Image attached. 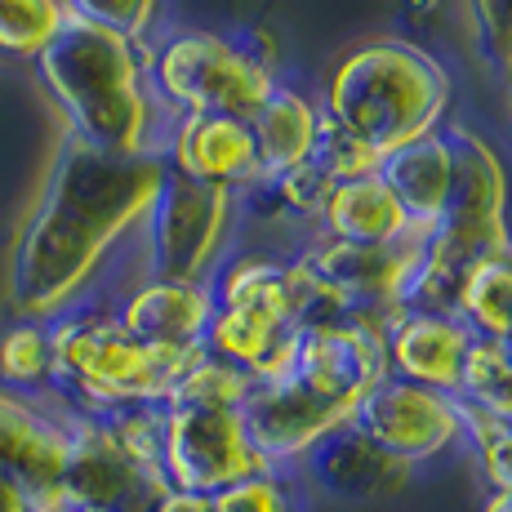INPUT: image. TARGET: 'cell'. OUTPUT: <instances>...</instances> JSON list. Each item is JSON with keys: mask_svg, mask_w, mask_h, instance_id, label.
I'll use <instances>...</instances> for the list:
<instances>
[{"mask_svg": "<svg viewBox=\"0 0 512 512\" xmlns=\"http://www.w3.org/2000/svg\"><path fill=\"white\" fill-rule=\"evenodd\" d=\"M472 339L477 334L446 312H401L383 334V361H388L392 379L459 397Z\"/></svg>", "mask_w": 512, "mask_h": 512, "instance_id": "17", "label": "cell"}, {"mask_svg": "<svg viewBox=\"0 0 512 512\" xmlns=\"http://www.w3.org/2000/svg\"><path fill=\"white\" fill-rule=\"evenodd\" d=\"M317 228H321V236H330V241L379 245V241H392V236L406 232L410 219L397 205V196L388 192V183L379 179V170H374V174H361V179L330 187Z\"/></svg>", "mask_w": 512, "mask_h": 512, "instance_id": "21", "label": "cell"}, {"mask_svg": "<svg viewBox=\"0 0 512 512\" xmlns=\"http://www.w3.org/2000/svg\"><path fill=\"white\" fill-rule=\"evenodd\" d=\"M299 477H308L317 490H326L334 499L348 504H370V499L401 495L415 477V468H406L401 459H392L379 441H370L357 423L339 428L308 455V464L299 468Z\"/></svg>", "mask_w": 512, "mask_h": 512, "instance_id": "18", "label": "cell"}, {"mask_svg": "<svg viewBox=\"0 0 512 512\" xmlns=\"http://www.w3.org/2000/svg\"><path fill=\"white\" fill-rule=\"evenodd\" d=\"M352 423L370 441H379L392 459H401L406 468L437 464L441 455L464 446L459 397L419 388V383H406V379H392V374L383 383H374V392L361 401Z\"/></svg>", "mask_w": 512, "mask_h": 512, "instance_id": "13", "label": "cell"}, {"mask_svg": "<svg viewBox=\"0 0 512 512\" xmlns=\"http://www.w3.org/2000/svg\"><path fill=\"white\" fill-rule=\"evenodd\" d=\"M152 512H214L210 495H192V490H165Z\"/></svg>", "mask_w": 512, "mask_h": 512, "instance_id": "32", "label": "cell"}, {"mask_svg": "<svg viewBox=\"0 0 512 512\" xmlns=\"http://www.w3.org/2000/svg\"><path fill=\"white\" fill-rule=\"evenodd\" d=\"M388 379L383 334L357 321L299 326L285 343L281 366L259 379L241 415L268 468L299 472L308 455L357 419L374 383Z\"/></svg>", "mask_w": 512, "mask_h": 512, "instance_id": "2", "label": "cell"}, {"mask_svg": "<svg viewBox=\"0 0 512 512\" xmlns=\"http://www.w3.org/2000/svg\"><path fill=\"white\" fill-rule=\"evenodd\" d=\"M67 464V410L49 397H18L0 388V481L27 486L54 512L63 499Z\"/></svg>", "mask_w": 512, "mask_h": 512, "instance_id": "14", "label": "cell"}, {"mask_svg": "<svg viewBox=\"0 0 512 512\" xmlns=\"http://www.w3.org/2000/svg\"><path fill=\"white\" fill-rule=\"evenodd\" d=\"M36 72L67 121V134L107 156L156 152V103L147 45L67 14L63 32L36 58Z\"/></svg>", "mask_w": 512, "mask_h": 512, "instance_id": "3", "label": "cell"}, {"mask_svg": "<svg viewBox=\"0 0 512 512\" xmlns=\"http://www.w3.org/2000/svg\"><path fill=\"white\" fill-rule=\"evenodd\" d=\"M432 5H437V0H406L410 14H415V9H432Z\"/></svg>", "mask_w": 512, "mask_h": 512, "instance_id": "34", "label": "cell"}, {"mask_svg": "<svg viewBox=\"0 0 512 512\" xmlns=\"http://www.w3.org/2000/svg\"><path fill=\"white\" fill-rule=\"evenodd\" d=\"M330 183H348V179H361V174H374L379 170V156L370 147H361L352 134H343L334 121L321 116V130H317V147L308 156Z\"/></svg>", "mask_w": 512, "mask_h": 512, "instance_id": "31", "label": "cell"}, {"mask_svg": "<svg viewBox=\"0 0 512 512\" xmlns=\"http://www.w3.org/2000/svg\"><path fill=\"white\" fill-rule=\"evenodd\" d=\"M147 85L174 116H250L277 85L272 54L250 32L179 27L147 45Z\"/></svg>", "mask_w": 512, "mask_h": 512, "instance_id": "8", "label": "cell"}, {"mask_svg": "<svg viewBox=\"0 0 512 512\" xmlns=\"http://www.w3.org/2000/svg\"><path fill=\"white\" fill-rule=\"evenodd\" d=\"M508 90H512V76H508Z\"/></svg>", "mask_w": 512, "mask_h": 512, "instance_id": "36", "label": "cell"}, {"mask_svg": "<svg viewBox=\"0 0 512 512\" xmlns=\"http://www.w3.org/2000/svg\"><path fill=\"white\" fill-rule=\"evenodd\" d=\"M245 125H250L263 183H277L290 170L308 165L312 147H317V130H321V107L303 90L277 81L268 90V98L245 116Z\"/></svg>", "mask_w": 512, "mask_h": 512, "instance_id": "20", "label": "cell"}, {"mask_svg": "<svg viewBox=\"0 0 512 512\" xmlns=\"http://www.w3.org/2000/svg\"><path fill=\"white\" fill-rule=\"evenodd\" d=\"M481 512H512V490H504V495H486Z\"/></svg>", "mask_w": 512, "mask_h": 512, "instance_id": "33", "label": "cell"}, {"mask_svg": "<svg viewBox=\"0 0 512 512\" xmlns=\"http://www.w3.org/2000/svg\"><path fill=\"white\" fill-rule=\"evenodd\" d=\"M49 383H54L49 321L14 317L0 330V388L18 397H49Z\"/></svg>", "mask_w": 512, "mask_h": 512, "instance_id": "23", "label": "cell"}, {"mask_svg": "<svg viewBox=\"0 0 512 512\" xmlns=\"http://www.w3.org/2000/svg\"><path fill=\"white\" fill-rule=\"evenodd\" d=\"M161 161L170 174L223 187L236 196L263 183L250 125L241 116H174L170 147Z\"/></svg>", "mask_w": 512, "mask_h": 512, "instance_id": "15", "label": "cell"}, {"mask_svg": "<svg viewBox=\"0 0 512 512\" xmlns=\"http://www.w3.org/2000/svg\"><path fill=\"white\" fill-rule=\"evenodd\" d=\"M63 512H94V508H63Z\"/></svg>", "mask_w": 512, "mask_h": 512, "instance_id": "35", "label": "cell"}, {"mask_svg": "<svg viewBox=\"0 0 512 512\" xmlns=\"http://www.w3.org/2000/svg\"><path fill=\"white\" fill-rule=\"evenodd\" d=\"M67 14L94 23L112 36H125L134 45H147V32L161 18V0H63Z\"/></svg>", "mask_w": 512, "mask_h": 512, "instance_id": "30", "label": "cell"}, {"mask_svg": "<svg viewBox=\"0 0 512 512\" xmlns=\"http://www.w3.org/2000/svg\"><path fill=\"white\" fill-rule=\"evenodd\" d=\"M428 241L432 232L410 223L401 236L379 245H348L321 236L317 245L303 250V259L334 294L343 317L388 334L392 321L410 308V290H415L423 259H428Z\"/></svg>", "mask_w": 512, "mask_h": 512, "instance_id": "9", "label": "cell"}, {"mask_svg": "<svg viewBox=\"0 0 512 512\" xmlns=\"http://www.w3.org/2000/svg\"><path fill=\"white\" fill-rule=\"evenodd\" d=\"M121 326L147 348L165 352H205V330L214 317L210 281H156L143 277L139 285L112 303Z\"/></svg>", "mask_w": 512, "mask_h": 512, "instance_id": "16", "label": "cell"}, {"mask_svg": "<svg viewBox=\"0 0 512 512\" xmlns=\"http://www.w3.org/2000/svg\"><path fill=\"white\" fill-rule=\"evenodd\" d=\"M455 317L464 321L477 339L512 343V245L490 254V259H481L464 277Z\"/></svg>", "mask_w": 512, "mask_h": 512, "instance_id": "22", "label": "cell"}, {"mask_svg": "<svg viewBox=\"0 0 512 512\" xmlns=\"http://www.w3.org/2000/svg\"><path fill=\"white\" fill-rule=\"evenodd\" d=\"M63 23V0H0V54L36 63L49 49V41L63 32Z\"/></svg>", "mask_w": 512, "mask_h": 512, "instance_id": "25", "label": "cell"}, {"mask_svg": "<svg viewBox=\"0 0 512 512\" xmlns=\"http://www.w3.org/2000/svg\"><path fill=\"white\" fill-rule=\"evenodd\" d=\"M241 196L223 187L165 174V187L143 219V277L210 281L236 228Z\"/></svg>", "mask_w": 512, "mask_h": 512, "instance_id": "10", "label": "cell"}, {"mask_svg": "<svg viewBox=\"0 0 512 512\" xmlns=\"http://www.w3.org/2000/svg\"><path fill=\"white\" fill-rule=\"evenodd\" d=\"M250 388H254V379L245 370H236V366H228V361L201 352V357H196L192 366L183 370V379L174 383L165 401H183V406H232V410H241L245 397H250Z\"/></svg>", "mask_w": 512, "mask_h": 512, "instance_id": "27", "label": "cell"}, {"mask_svg": "<svg viewBox=\"0 0 512 512\" xmlns=\"http://www.w3.org/2000/svg\"><path fill=\"white\" fill-rule=\"evenodd\" d=\"M455 174H459V161H455V143H450L446 125L437 134H423V139L397 147V152H388L379 161V179L397 196L406 219L428 232L446 214L450 192H455Z\"/></svg>", "mask_w": 512, "mask_h": 512, "instance_id": "19", "label": "cell"}, {"mask_svg": "<svg viewBox=\"0 0 512 512\" xmlns=\"http://www.w3.org/2000/svg\"><path fill=\"white\" fill-rule=\"evenodd\" d=\"M450 94V72L423 45L374 36L334 58L321 116L383 161L397 147L437 134L446 125Z\"/></svg>", "mask_w": 512, "mask_h": 512, "instance_id": "4", "label": "cell"}, {"mask_svg": "<svg viewBox=\"0 0 512 512\" xmlns=\"http://www.w3.org/2000/svg\"><path fill=\"white\" fill-rule=\"evenodd\" d=\"M165 490H170L165 472L143 464L139 455H130L103 415H72L67 410V464H63L67 508L152 512Z\"/></svg>", "mask_w": 512, "mask_h": 512, "instance_id": "12", "label": "cell"}, {"mask_svg": "<svg viewBox=\"0 0 512 512\" xmlns=\"http://www.w3.org/2000/svg\"><path fill=\"white\" fill-rule=\"evenodd\" d=\"M450 143H455V192H450L446 214L437 219L428 241V259L410 290L406 312H446L455 317L459 285L481 259L508 250L512 245V183H508V161L499 147L477 134L472 125H446Z\"/></svg>", "mask_w": 512, "mask_h": 512, "instance_id": "7", "label": "cell"}, {"mask_svg": "<svg viewBox=\"0 0 512 512\" xmlns=\"http://www.w3.org/2000/svg\"><path fill=\"white\" fill-rule=\"evenodd\" d=\"M459 401L512 423V343L504 339H472L464 361Z\"/></svg>", "mask_w": 512, "mask_h": 512, "instance_id": "24", "label": "cell"}, {"mask_svg": "<svg viewBox=\"0 0 512 512\" xmlns=\"http://www.w3.org/2000/svg\"><path fill=\"white\" fill-rule=\"evenodd\" d=\"M459 415H464V446L477 464L486 495L512 490V423L490 415V410L468 406V401H459Z\"/></svg>", "mask_w": 512, "mask_h": 512, "instance_id": "26", "label": "cell"}, {"mask_svg": "<svg viewBox=\"0 0 512 512\" xmlns=\"http://www.w3.org/2000/svg\"><path fill=\"white\" fill-rule=\"evenodd\" d=\"M214 499V512H308L303 508V486L299 472H254V477L236 481V486L219 490Z\"/></svg>", "mask_w": 512, "mask_h": 512, "instance_id": "28", "label": "cell"}, {"mask_svg": "<svg viewBox=\"0 0 512 512\" xmlns=\"http://www.w3.org/2000/svg\"><path fill=\"white\" fill-rule=\"evenodd\" d=\"M54 383L49 401L72 415H116L130 406H165L201 352L147 348L121 326L112 303H81L49 321Z\"/></svg>", "mask_w": 512, "mask_h": 512, "instance_id": "6", "label": "cell"}, {"mask_svg": "<svg viewBox=\"0 0 512 512\" xmlns=\"http://www.w3.org/2000/svg\"><path fill=\"white\" fill-rule=\"evenodd\" d=\"M165 481L170 490L219 495L236 481L268 472V459L254 450L245 415L232 406H183L165 401Z\"/></svg>", "mask_w": 512, "mask_h": 512, "instance_id": "11", "label": "cell"}, {"mask_svg": "<svg viewBox=\"0 0 512 512\" xmlns=\"http://www.w3.org/2000/svg\"><path fill=\"white\" fill-rule=\"evenodd\" d=\"M161 152L107 156L67 134L41 196L27 210L9 259V308L27 321H54L90 299L98 272L121 241L143 228L165 187Z\"/></svg>", "mask_w": 512, "mask_h": 512, "instance_id": "1", "label": "cell"}, {"mask_svg": "<svg viewBox=\"0 0 512 512\" xmlns=\"http://www.w3.org/2000/svg\"><path fill=\"white\" fill-rule=\"evenodd\" d=\"M472 45H477L481 63L490 76L508 81L512 76V0H464Z\"/></svg>", "mask_w": 512, "mask_h": 512, "instance_id": "29", "label": "cell"}, {"mask_svg": "<svg viewBox=\"0 0 512 512\" xmlns=\"http://www.w3.org/2000/svg\"><path fill=\"white\" fill-rule=\"evenodd\" d=\"M210 294L214 317L205 330V352L245 370L250 379H259L277 361V352L299 326L348 321L303 254L294 259L236 254L214 268Z\"/></svg>", "mask_w": 512, "mask_h": 512, "instance_id": "5", "label": "cell"}]
</instances>
